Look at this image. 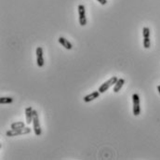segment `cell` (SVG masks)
<instances>
[{
	"label": "cell",
	"mask_w": 160,
	"mask_h": 160,
	"mask_svg": "<svg viewBox=\"0 0 160 160\" xmlns=\"http://www.w3.org/2000/svg\"><path fill=\"white\" fill-rule=\"evenodd\" d=\"M13 98L11 97H1L0 98V103L1 104H9L13 102Z\"/></svg>",
	"instance_id": "12"
},
{
	"label": "cell",
	"mask_w": 160,
	"mask_h": 160,
	"mask_svg": "<svg viewBox=\"0 0 160 160\" xmlns=\"http://www.w3.org/2000/svg\"><path fill=\"white\" fill-rule=\"evenodd\" d=\"M117 80H118V77H112L110 79H108L106 82H104L102 86L99 88L98 90L100 91V93H104L105 91H107L113 86V85L115 86V84L116 83Z\"/></svg>",
	"instance_id": "3"
},
{
	"label": "cell",
	"mask_w": 160,
	"mask_h": 160,
	"mask_svg": "<svg viewBox=\"0 0 160 160\" xmlns=\"http://www.w3.org/2000/svg\"><path fill=\"white\" fill-rule=\"evenodd\" d=\"M124 84H125V79H124V78H118V80H117L116 83L115 84V87H114L113 91H114L115 93L119 92V91L121 90V89L123 88Z\"/></svg>",
	"instance_id": "10"
},
{
	"label": "cell",
	"mask_w": 160,
	"mask_h": 160,
	"mask_svg": "<svg viewBox=\"0 0 160 160\" xmlns=\"http://www.w3.org/2000/svg\"><path fill=\"white\" fill-rule=\"evenodd\" d=\"M100 91L99 90H95L93 92H91L90 94L87 95V96H85V97L83 98V101L84 102H90L92 101H94L95 99H98L99 98V96H100Z\"/></svg>",
	"instance_id": "7"
},
{
	"label": "cell",
	"mask_w": 160,
	"mask_h": 160,
	"mask_svg": "<svg viewBox=\"0 0 160 160\" xmlns=\"http://www.w3.org/2000/svg\"><path fill=\"white\" fill-rule=\"evenodd\" d=\"M132 102H133V109H132V113L135 116H138L141 114V106H140V96L137 93L132 94Z\"/></svg>",
	"instance_id": "2"
},
{
	"label": "cell",
	"mask_w": 160,
	"mask_h": 160,
	"mask_svg": "<svg viewBox=\"0 0 160 160\" xmlns=\"http://www.w3.org/2000/svg\"><path fill=\"white\" fill-rule=\"evenodd\" d=\"M36 64L38 67H43L45 60H44V52L42 47H37L36 49Z\"/></svg>",
	"instance_id": "6"
},
{
	"label": "cell",
	"mask_w": 160,
	"mask_h": 160,
	"mask_svg": "<svg viewBox=\"0 0 160 160\" xmlns=\"http://www.w3.org/2000/svg\"><path fill=\"white\" fill-rule=\"evenodd\" d=\"M33 117H34V109L29 106L25 109V118H26V124L30 125L33 123Z\"/></svg>",
	"instance_id": "8"
},
{
	"label": "cell",
	"mask_w": 160,
	"mask_h": 160,
	"mask_svg": "<svg viewBox=\"0 0 160 160\" xmlns=\"http://www.w3.org/2000/svg\"><path fill=\"white\" fill-rule=\"evenodd\" d=\"M78 15H79V24L81 26H85L87 25V18H86V8H85V6L80 4L78 5Z\"/></svg>",
	"instance_id": "5"
},
{
	"label": "cell",
	"mask_w": 160,
	"mask_h": 160,
	"mask_svg": "<svg viewBox=\"0 0 160 160\" xmlns=\"http://www.w3.org/2000/svg\"><path fill=\"white\" fill-rule=\"evenodd\" d=\"M31 132V129L28 127H24L20 130H13L10 129L6 132V135L8 137H15V136H20V135H25Z\"/></svg>",
	"instance_id": "1"
},
{
	"label": "cell",
	"mask_w": 160,
	"mask_h": 160,
	"mask_svg": "<svg viewBox=\"0 0 160 160\" xmlns=\"http://www.w3.org/2000/svg\"><path fill=\"white\" fill-rule=\"evenodd\" d=\"M143 36L144 37H150V29L148 27H144L143 29Z\"/></svg>",
	"instance_id": "14"
},
{
	"label": "cell",
	"mask_w": 160,
	"mask_h": 160,
	"mask_svg": "<svg viewBox=\"0 0 160 160\" xmlns=\"http://www.w3.org/2000/svg\"><path fill=\"white\" fill-rule=\"evenodd\" d=\"M143 47H144V49H149L151 47L150 37H144L143 38Z\"/></svg>",
	"instance_id": "13"
},
{
	"label": "cell",
	"mask_w": 160,
	"mask_h": 160,
	"mask_svg": "<svg viewBox=\"0 0 160 160\" xmlns=\"http://www.w3.org/2000/svg\"><path fill=\"white\" fill-rule=\"evenodd\" d=\"M33 127H34V131L36 136H40L42 134L41 130V126L39 122V117H38V113L37 111L34 110V117H33Z\"/></svg>",
	"instance_id": "4"
},
{
	"label": "cell",
	"mask_w": 160,
	"mask_h": 160,
	"mask_svg": "<svg viewBox=\"0 0 160 160\" xmlns=\"http://www.w3.org/2000/svg\"><path fill=\"white\" fill-rule=\"evenodd\" d=\"M25 127V123L23 121H18V122H14L10 125V129H13V130H20L23 129V127Z\"/></svg>",
	"instance_id": "11"
},
{
	"label": "cell",
	"mask_w": 160,
	"mask_h": 160,
	"mask_svg": "<svg viewBox=\"0 0 160 160\" xmlns=\"http://www.w3.org/2000/svg\"><path fill=\"white\" fill-rule=\"evenodd\" d=\"M157 90H158V92L160 94V85H159V86H157Z\"/></svg>",
	"instance_id": "16"
},
{
	"label": "cell",
	"mask_w": 160,
	"mask_h": 160,
	"mask_svg": "<svg viewBox=\"0 0 160 160\" xmlns=\"http://www.w3.org/2000/svg\"><path fill=\"white\" fill-rule=\"evenodd\" d=\"M97 1H98L101 5H106V4H107V0H97Z\"/></svg>",
	"instance_id": "15"
},
{
	"label": "cell",
	"mask_w": 160,
	"mask_h": 160,
	"mask_svg": "<svg viewBox=\"0 0 160 160\" xmlns=\"http://www.w3.org/2000/svg\"><path fill=\"white\" fill-rule=\"evenodd\" d=\"M58 42H59V43H60L63 48L66 49H68V50H70V49H73V45H72V43H71V42H70L68 39H66L65 37L60 36L59 39H58Z\"/></svg>",
	"instance_id": "9"
}]
</instances>
